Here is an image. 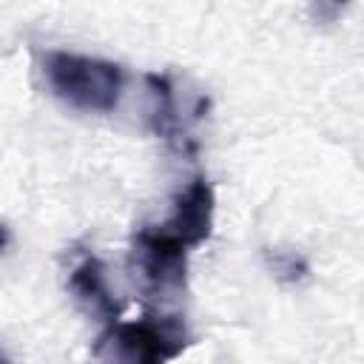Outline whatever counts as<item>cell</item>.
I'll return each instance as SVG.
<instances>
[{
    "label": "cell",
    "instance_id": "obj_1",
    "mask_svg": "<svg viewBox=\"0 0 364 364\" xmlns=\"http://www.w3.org/2000/svg\"><path fill=\"white\" fill-rule=\"evenodd\" d=\"M43 74L63 102L97 114L114 111L125 85V74L117 63L71 51H48L43 57Z\"/></svg>",
    "mask_w": 364,
    "mask_h": 364
},
{
    "label": "cell",
    "instance_id": "obj_4",
    "mask_svg": "<svg viewBox=\"0 0 364 364\" xmlns=\"http://www.w3.org/2000/svg\"><path fill=\"white\" fill-rule=\"evenodd\" d=\"M213 210H216V196L213 188L205 176H196L188 182V188L176 196L173 213L162 222V228L176 236L188 247H199L202 242L210 239L213 230Z\"/></svg>",
    "mask_w": 364,
    "mask_h": 364
},
{
    "label": "cell",
    "instance_id": "obj_5",
    "mask_svg": "<svg viewBox=\"0 0 364 364\" xmlns=\"http://www.w3.org/2000/svg\"><path fill=\"white\" fill-rule=\"evenodd\" d=\"M68 290H71V296L77 299V304L88 316L105 321L108 327L119 321L122 307L114 299V293H111V287L105 282V267H102V262L97 256H85L82 262H77L71 267V273H68Z\"/></svg>",
    "mask_w": 364,
    "mask_h": 364
},
{
    "label": "cell",
    "instance_id": "obj_7",
    "mask_svg": "<svg viewBox=\"0 0 364 364\" xmlns=\"http://www.w3.org/2000/svg\"><path fill=\"white\" fill-rule=\"evenodd\" d=\"M267 264L282 282H301L307 276V262L296 250H273L267 253Z\"/></svg>",
    "mask_w": 364,
    "mask_h": 364
},
{
    "label": "cell",
    "instance_id": "obj_6",
    "mask_svg": "<svg viewBox=\"0 0 364 364\" xmlns=\"http://www.w3.org/2000/svg\"><path fill=\"white\" fill-rule=\"evenodd\" d=\"M145 85L151 91V100H154V108H151V122H154V131L168 136L176 125V114H173V91H171V82L168 77L162 74H145Z\"/></svg>",
    "mask_w": 364,
    "mask_h": 364
},
{
    "label": "cell",
    "instance_id": "obj_2",
    "mask_svg": "<svg viewBox=\"0 0 364 364\" xmlns=\"http://www.w3.org/2000/svg\"><path fill=\"white\" fill-rule=\"evenodd\" d=\"M188 347V330L179 316H145L105 327L94 344L100 364H165Z\"/></svg>",
    "mask_w": 364,
    "mask_h": 364
},
{
    "label": "cell",
    "instance_id": "obj_3",
    "mask_svg": "<svg viewBox=\"0 0 364 364\" xmlns=\"http://www.w3.org/2000/svg\"><path fill=\"white\" fill-rule=\"evenodd\" d=\"M188 245H182L176 236H171L162 225L142 228L134 236V276H139L151 290L168 293L179 290L185 284L188 270Z\"/></svg>",
    "mask_w": 364,
    "mask_h": 364
}]
</instances>
